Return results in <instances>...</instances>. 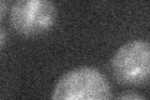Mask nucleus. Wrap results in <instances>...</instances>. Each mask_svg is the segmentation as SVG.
<instances>
[{
    "mask_svg": "<svg viewBox=\"0 0 150 100\" xmlns=\"http://www.w3.org/2000/svg\"><path fill=\"white\" fill-rule=\"evenodd\" d=\"M112 96L105 75L91 66H80L62 75L53 88L54 100H108Z\"/></svg>",
    "mask_w": 150,
    "mask_h": 100,
    "instance_id": "obj_1",
    "label": "nucleus"
},
{
    "mask_svg": "<svg viewBox=\"0 0 150 100\" xmlns=\"http://www.w3.org/2000/svg\"><path fill=\"white\" fill-rule=\"evenodd\" d=\"M110 70L116 83L138 88L150 83V43L131 40L116 49L110 60Z\"/></svg>",
    "mask_w": 150,
    "mask_h": 100,
    "instance_id": "obj_2",
    "label": "nucleus"
},
{
    "mask_svg": "<svg viewBox=\"0 0 150 100\" xmlns=\"http://www.w3.org/2000/svg\"><path fill=\"white\" fill-rule=\"evenodd\" d=\"M56 11L51 0H15L10 9L13 29L23 36H35L51 29Z\"/></svg>",
    "mask_w": 150,
    "mask_h": 100,
    "instance_id": "obj_3",
    "label": "nucleus"
},
{
    "mask_svg": "<svg viewBox=\"0 0 150 100\" xmlns=\"http://www.w3.org/2000/svg\"><path fill=\"white\" fill-rule=\"evenodd\" d=\"M116 99H126V100H130V99H135V100H139V99H145L144 95L142 94H138V93H130V91H125V93H121L119 94Z\"/></svg>",
    "mask_w": 150,
    "mask_h": 100,
    "instance_id": "obj_4",
    "label": "nucleus"
},
{
    "mask_svg": "<svg viewBox=\"0 0 150 100\" xmlns=\"http://www.w3.org/2000/svg\"><path fill=\"white\" fill-rule=\"evenodd\" d=\"M6 14V1L5 0H0V19L4 20Z\"/></svg>",
    "mask_w": 150,
    "mask_h": 100,
    "instance_id": "obj_5",
    "label": "nucleus"
},
{
    "mask_svg": "<svg viewBox=\"0 0 150 100\" xmlns=\"http://www.w3.org/2000/svg\"><path fill=\"white\" fill-rule=\"evenodd\" d=\"M5 29H4V28H1V29H0V48H4V45H5Z\"/></svg>",
    "mask_w": 150,
    "mask_h": 100,
    "instance_id": "obj_6",
    "label": "nucleus"
}]
</instances>
